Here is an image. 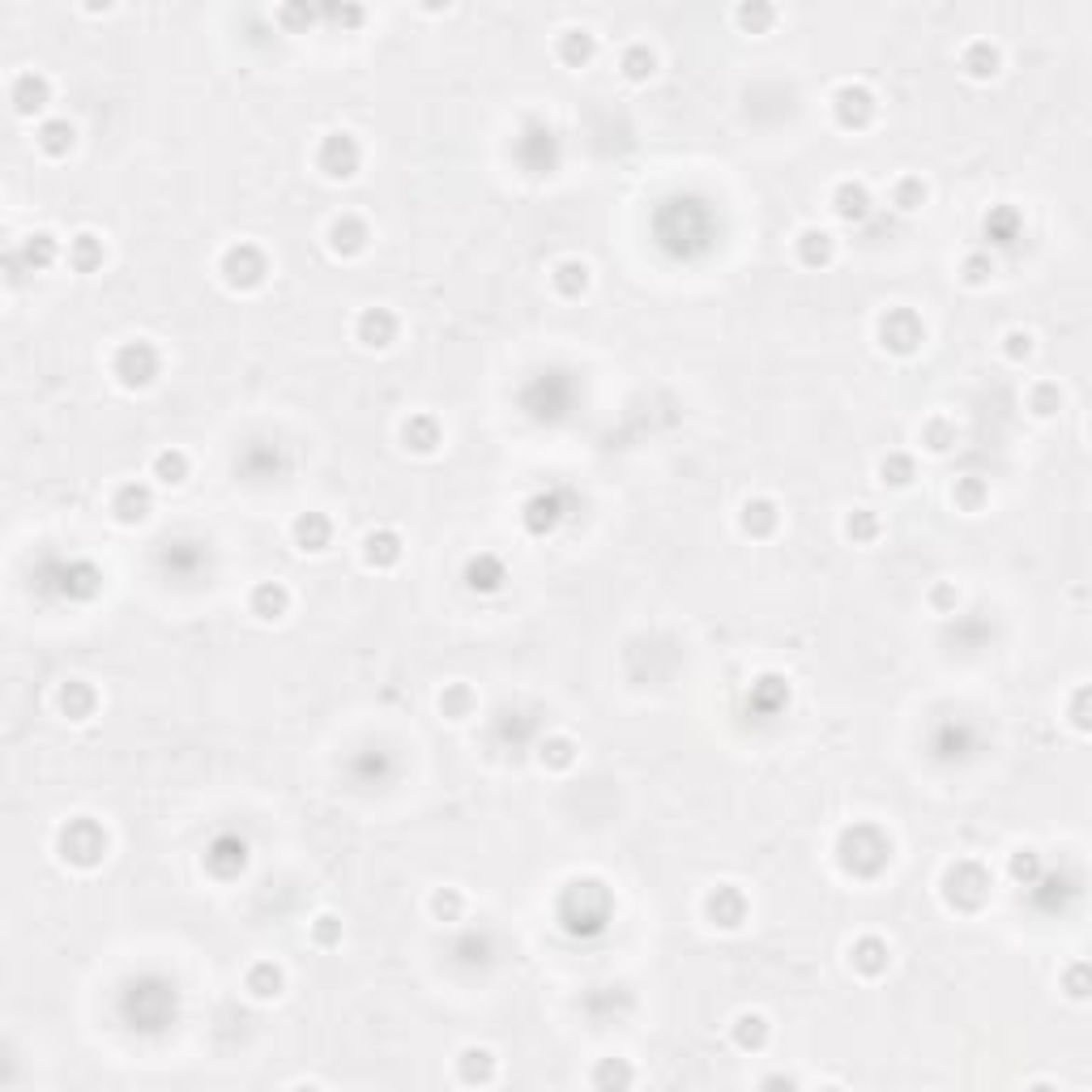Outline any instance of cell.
<instances>
[{
    "label": "cell",
    "mask_w": 1092,
    "mask_h": 1092,
    "mask_svg": "<svg viewBox=\"0 0 1092 1092\" xmlns=\"http://www.w3.org/2000/svg\"><path fill=\"white\" fill-rule=\"evenodd\" d=\"M837 853H840V867L853 870V875H880L892 858V845L880 828H867V824H862V828H850L840 837Z\"/></svg>",
    "instance_id": "obj_1"
},
{
    "label": "cell",
    "mask_w": 1092,
    "mask_h": 1092,
    "mask_svg": "<svg viewBox=\"0 0 1092 1092\" xmlns=\"http://www.w3.org/2000/svg\"><path fill=\"white\" fill-rule=\"evenodd\" d=\"M107 853V832L94 819H69L61 828V858L73 867H99Z\"/></svg>",
    "instance_id": "obj_2"
},
{
    "label": "cell",
    "mask_w": 1092,
    "mask_h": 1092,
    "mask_svg": "<svg viewBox=\"0 0 1092 1092\" xmlns=\"http://www.w3.org/2000/svg\"><path fill=\"white\" fill-rule=\"evenodd\" d=\"M265 273H269V265H265L261 248H253V243H235V248H226V256H223L226 286H235V291H253V286L265 282Z\"/></svg>",
    "instance_id": "obj_3"
},
{
    "label": "cell",
    "mask_w": 1092,
    "mask_h": 1092,
    "mask_svg": "<svg viewBox=\"0 0 1092 1092\" xmlns=\"http://www.w3.org/2000/svg\"><path fill=\"white\" fill-rule=\"evenodd\" d=\"M116 375H120L124 389H145L154 385V375H158V350H154L150 342H129L120 346V354H116Z\"/></svg>",
    "instance_id": "obj_4"
},
{
    "label": "cell",
    "mask_w": 1092,
    "mask_h": 1092,
    "mask_svg": "<svg viewBox=\"0 0 1092 1092\" xmlns=\"http://www.w3.org/2000/svg\"><path fill=\"white\" fill-rule=\"evenodd\" d=\"M880 342H883V350H892V354H913L926 342V329H921V321L909 307H896V312H888L880 321Z\"/></svg>",
    "instance_id": "obj_5"
},
{
    "label": "cell",
    "mask_w": 1092,
    "mask_h": 1092,
    "mask_svg": "<svg viewBox=\"0 0 1092 1092\" xmlns=\"http://www.w3.org/2000/svg\"><path fill=\"white\" fill-rule=\"evenodd\" d=\"M316 167H321L329 180H350V175L359 171V145H354V137H346V132L324 137L321 154H316Z\"/></svg>",
    "instance_id": "obj_6"
},
{
    "label": "cell",
    "mask_w": 1092,
    "mask_h": 1092,
    "mask_svg": "<svg viewBox=\"0 0 1092 1092\" xmlns=\"http://www.w3.org/2000/svg\"><path fill=\"white\" fill-rule=\"evenodd\" d=\"M961 888V900H951V905H961V909H977L981 900H986V892H990V875L977 867V862H961V867L948 870V892Z\"/></svg>",
    "instance_id": "obj_7"
},
{
    "label": "cell",
    "mask_w": 1092,
    "mask_h": 1092,
    "mask_svg": "<svg viewBox=\"0 0 1092 1092\" xmlns=\"http://www.w3.org/2000/svg\"><path fill=\"white\" fill-rule=\"evenodd\" d=\"M704 913H708V921H713V926H726V931H734V926H743V918H747V900H743L739 888L721 883V888L708 892Z\"/></svg>",
    "instance_id": "obj_8"
},
{
    "label": "cell",
    "mask_w": 1092,
    "mask_h": 1092,
    "mask_svg": "<svg viewBox=\"0 0 1092 1092\" xmlns=\"http://www.w3.org/2000/svg\"><path fill=\"white\" fill-rule=\"evenodd\" d=\"M832 112H837V120L845 124V129H862V124L875 116V99H870V90H862V86H840V90L832 94Z\"/></svg>",
    "instance_id": "obj_9"
},
{
    "label": "cell",
    "mask_w": 1092,
    "mask_h": 1092,
    "mask_svg": "<svg viewBox=\"0 0 1092 1092\" xmlns=\"http://www.w3.org/2000/svg\"><path fill=\"white\" fill-rule=\"evenodd\" d=\"M354 334H359V342H363V346L385 350V346L397 337V321L385 312V307H367V312L359 316V324H354Z\"/></svg>",
    "instance_id": "obj_10"
},
{
    "label": "cell",
    "mask_w": 1092,
    "mask_h": 1092,
    "mask_svg": "<svg viewBox=\"0 0 1092 1092\" xmlns=\"http://www.w3.org/2000/svg\"><path fill=\"white\" fill-rule=\"evenodd\" d=\"M13 107H18V116H34L48 107V77H39V73H21L18 81H13Z\"/></svg>",
    "instance_id": "obj_11"
},
{
    "label": "cell",
    "mask_w": 1092,
    "mask_h": 1092,
    "mask_svg": "<svg viewBox=\"0 0 1092 1092\" xmlns=\"http://www.w3.org/2000/svg\"><path fill=\"white\" fill-rule=\"evenodd\" d=\"M112 512L120 516L124 526H137V521H145V516H150V491H145V486H137V483L120 486V491H116V499H112Z\"/></svg>",
    "instance_id": "obj_12"
},
{
    "label": "cell",
    "mask_w": 1092,
    "mask_h": 1092,
    "mask_svg": "<svg viewBox=\"0 0 1092 1092\" xmlns=\"http://www.w3.org/2000/svg\"><path fill=\"white\" fill-rule=\"evenodd\" d=\"M291 534H294V546H299V551H324V546H329V516L304 512L291 526Z\"/></svg>",
    "instance_id": "obj_13"
},
{
    "label": "cell",
    "mask_w": 1092,
    "mask_h": 1092,
    "mask_svg": "<svg viewBox=\"0 0 1092 1092\" xmlns=\"http://www.w3.org/2000/svg\"><path fill=\"white\" fill-rule=\"evenodd\" d=\"M466 585L478 589V594H496L504 585V564L496 555H478L466 564Z\"/></svg>",
    "instance_id": "obj_14"
},
{
    "label": "cell",
    "mask_w": 1092,
    "mask_h": 1092,
    "mask_svg": "<svg viewBox=\"0 0 1092 1092\" xmlns=\"http://www.w3.org/2000/svg\"><path fill=\"white\" fill-rule=\"evenodd\" d=\"M329 248L342 256H354L367 248V226L359 223V218H337L334 226H329Z\"/></svg>",
    "instance_id": "obj_15"
},
{
    "label": "cell",
    "mask_w": 1092,
    "mask_h": 1092,
    "mask_svg": "<svg viewBox=\"0 0 1092 1092\" xmlns=\"http://www.w3.org/2000/svg\"><path fill=\"white\" fill-rule=\"evenodd\" d=\"M286 607H291V594H286L278 580H265V585L253 589V615L256 619H282Z\"/></svg>",
    "instance_id": "obj_16"
},
{
    "label": "cell",
    "mask_w": 1092,
    "mask_h": 1092,
    "mask_svg": "<svg viewBox=\"0 0 1092 1092\" xmlns=\"http://www.w3.org/2000/svg\"><path fill=\"white\" fill-rule=\"evenodd\" d=\"M223 862H231V870L239 875L243 862H248V845H243V840H235V837H218L210 845V853H205V867H210L213 875H223Z\"/></svg>",
    "instance_id": "obj_17"
},
{
    "label": "cell",
    "mask_w": 1092,
    "mask_h": 1092,
    "mask_svg": "<svg viewBox=\"0 0 1092 1092\" xmlns=\"http://www.w3.org/2000/svg\"><path fill=\"white\" fill-rule=\"evenodd\" d=\"M402 440H405V448H415V453H435V448H440V427H435V418L415 415L402 427Z\"/></svg>",
    "instance_id": "obj_18"
},
{
    "label": "cell",
    "mask_w": 1092,
    "mask_h": 1092,
    "mask_svg": "<svg viewBox=\"0 0 1092 1092\" xmlns=\"http://www.w3.org/2000/svg\"><path fill=\"white\" fill-rule=\"evenodd\" d=\"M837 213L845 223H867L870 218V197L862 184H840L837 188Z\"/></svg>",
    "instance_id": "obj_19"
},
{
    "label": "cell",
    "mask_w": 1092,
    "mask_h": 1092,
    "mask_svg": "<svg viewBox=\"0 0 1092 1092\" xmlns=\"http://www.w3.org/2000/svg\"><path fill=\"white\" fill-rule=\"evenodd\" d=\"M243 981H248V990H253L256 999H278V994H282V969L273 961H256Z\"/></svg>",
    "instance_id": "obj_20"
},
{
    "label": "cell",
    "mask_w": 1092,
    "mask_h": 1092,
    "mask_svg": "<svg viewBox=\"0 0 1092 1092\" xmlns=\"http://www.w3.org/2000/svg\"><path fill=\"white\" fill-rule=\"evenodd\" d=\"M397 555H402V542H397V534H389V529H380V534H367L363 538V559L372 567H389L397 564Z\"/></svg>",
    "instance_id": "obj_21"
},
{
    "label": "cell",
    "mask_w": 1092,
    "mask_h": 1092,
    "mask_svg": "<svg viewBox=\"0 0 1092 1092\" xmlns=\"http://www.w3.org/2000/svg\"><path fill=\"white\" fill-rule=\"evenodd\" d=\"M853 969L867 973V977H880V973L888 969V948H883L880 939L853 943Z\"/></svg>",
    "instance_id": "obj_22"
},
{
    "label": "cell",
    "mask_w": 1092,
    "mask_h": 1092,
    "mask_svg": "<svg viewBox=\"0 0 1092 1092\" xmlns=\"http://www.w3.org/2000/svg\"><path fill=\"white\" fill-rule=\"evenodd\" d=\"M799 261L802 265H828L832 261V235L828 231H802L799 235Z\"/></svg>",
    "instance_id": "obj_23"
},
{
    "label": "cell",
    "mask_w": 1092,
    "mask_h": 1092,
    "mask_svg": "<svg viewBox=\"0 0 1092 1092\" xmlns=\"http://www.w3.org/2000/svg\"><path fill=\"white\" fill-rule=\"evenodd\" d=\"M734 1042H739L743 1050H759V1045L769 1042V1020L759 1012H743L739 1020H734Z\"/></svg>",
    "instance_id": "obj_24"
},
{
    "label": "cell",
    "mask_w": 1092,
    "mask_h": 1092,
    "mask_svg": "<svg viewBox=\"0 0 1092 1092\" xmlns=\"http://www.w3.org/2000/svg\"><path fill=\"white\" fill-rule=\"evenodd\" d=\"M559 516H564V512H559V499L555 496H538L534 504L526 508V526L534 529V534H551V529L559 526Z\"/></svg>",
    "instance_id": "obj_25"
},
{
    "label": "cell",
    "mask_w": 1092,
    "mask_h": 1092,
    "mask_svg": "<svg viewBox=\"0 0 1092 1092\" xmlns=\"http://www.w3.org/2000/svg\"><path fill=\"white\" fill-rule=\"evenodd\" d=\"M69 265L77 273H90L102 265V243L94 239V235H77V239H69Z\"/></svg>",
    "instance_id": "obj_26"
},
{
    "label": "cell",
    "mask_w": 1092,
    "mask_h": 1092,
    "mask_svg": "<svg viewBox=\"0 0 1092 1092\" xmlns=\"http://www.w3.org/2000/svg\"><path fill=\"white\" fill-rule=\"evenodd\" d=\"M61 708L69 713L73 721H86V717H90V708H94V691L86 688V683H77V678H73V683H64V688H61Z\"/></svg>",
    "instance_id": "obj_27"
},
{
    "label": "cell",
    "mask_w": 1092,
    "mask_h": 1092,
    "mask_svg": "<svg viewBox=\"0 0 1092 1092\" xmlns=\"http://www.w3.org/2000/svg\"><path fill=\"white\" fill-rule=\"evenodd\" d=\"M743 529L756 538L772 534V529H777V508H772L769 499H751V504L743 508Z\"/></svg>",
    "instance_id": "obj_28"
},
{
    "label": "cell",
    "mask_w": 1092,
    "mask_h": 1092,
    "mask_svg": "<svg viewBox=\"0 0 1092 1092\" xmlns=\"http://www.w3.org/2000/svg\"><path fill=\"white\" fill-rule=\"evenodd\" d=\"M39 145H43V154H51V158L69 154L73 150V124L69 120H48L39 129Z\"/></svg>",
    "instance_id": "obj_29"
},
{
    "label": "cell",
    "mask_w": 1092,
    "mask_h": 1092,
    "mask_svg": "<svg viewBox=\"0 0 1092 1092\" xmlns=\"http://www.w3.org/2000/svg\"><path fill=\"white\" fill-rule=\"evenodd\" d=\"M56 253H61V248H56V239L43 231V235H31V239H26V248H21V261L31 265V269H48V265L56 261Z\"/></svg>",
    "instance_id": "obj_30"
},
{
    "label": "cell",
    "mask_w": 1092,
    "mask_h": 1092,
    "mask_svg": "<svg viewBox=\"0 0 1092 1092\" xmlns=\"http://www.w3.org/2000/svg\"><path fill=\"white\" fill-rule=\"evenodd\" d=\"M585 286H589V269L580 261H564L555 269V291L559 294H567V299H572V294H580Z\"/></svg>",
    "instance_id": "obj_31"
},
{
    "label": "cell",
    "mask_w": 1092,
    "mask_h": 1092,
    "mask_svg": "<svg viewBox=\"0 0 1092 1092\" xmlns=\"http://www.w3.org/2000/svg\"><path fill=\"white\" fill-rule=\"evenodd\" d=\"M184 474H188V457L184 453H158L154 457V478L158 483H167V486H175V483H184Z\"/></svg>",
    "instance_id": "obj_32"
},
{
    "label": "cell",
    "mask_w": 1092,
    "mask_h": 1092,
    "mask_svg": "<svg viewBox=\"0 0 1092 1092\" xmlns=\"http://www.w3.org/2000/svg\"><path fill=\"white\" fill-rule=\"evenodd\" d=\"M964 69L973 73V77H994V69H999V51L990 48V43H973L969 51H964Z\"/></svg>",
    "instance_id": "obj_33"
},
{
    "label": "cell",
    "mask_w": 1092,
    "mask_h": 1092,
    "mask_svg": "<svg viewBox=\"0 0 1092 1092\" xmlns=\"http://www.w3.org/2000/svg\"><path fill=\"white\" fill-rule=\"evenodd\" d=\"M491 1072H496V1058H491V1050H466L461 1054V1080L474 1084V1080H491Z\"/></svg>",
    "instance_id": "obj_34"
},
{
    "label": "cell",
    "mask_w": 1092,
    "mask_h": 1092,
    "mask_svg": "<svg viewBox=\"0 0 1092 1092\" xmlns=\"http://www.w3.org/2000/svg\"><path fill=\"white\" fill-rule=\"evenodd\" d=\"M559 56H564L567 64H585L589 56H594V39H589L585 31H567L564 39H559Z\"/></svg>",
    "instance_id": "obj_35"
},
{
    "label": "cell",
    "mask_w": 1092,
    "mask_h": 1092,
    "mask_svg": "<svg viewBox=\"0 0 1092 1092\" xmlns=\"http://www.w3.org/2000/svg\"><path fill=\"white\" fill-rule=\"evenodd\" d=\"M921 201H926V184L921 180H900L896 193H892V205H896L900 213H913Z\"/></svg>",
    "instance_id": "obj_36"
},
{
    "label": "cell",
    "mask_w": 1092,
    "mask_h": 1092,
    "mask_svg": "<svg viewBox=\"0 0 1092 1092\" xmlns=\"http://www.w3.org/2000/svg\"><path fill=\"white\" fill-rule=\"evenodd\" d=\"M880 478L883 483H892V486H909L913 483V461L909 457H883L880 461Z\"/></svg>",
    "instance_id": "obj_37"
},
{
    "label": "cell",
    "mask_w": 1092,
    "mask_h": 1092,
    "mask_svg": "<svg viewBox=\"0 0 1092 1092\" xmlns=\"http://www.w3.org/2000/svg\"><path fill=\"white\" fill-rule=\"evenodd\" d=\"M648 73H653V51H645V48H632L623 56V77L627 81H645Z\"/></svg>",
    "instance_id": "obj_38"
},
{
    "label": "cell",
    "mask_w": 1092,
    "mask_h": 1092,
    "mask_svg": "<svg viewBox=\"0 0 1092 1092\" xmlns=\"http://www.w3.org/2000/svg\"><path fill=\"white\" fill-rule=\"evenodd\" d=\"M845 534H850L853 542H870V538L880 534V521H875V516L862 508V512H853L850 521H845Z\"/></svg>",
    "instance_id": "obj_39"
},
{
    "label": "cell",
    "mask_w": 1092,
    "mask_h": 1092,
    "mask_svg": "<svg viewBox=\"0 0 1092 1092\" xmlns=\"http://www.w3.org/2000/svg\"><path fill=\"white\" fill-rule=\"evenodd\" d=\"M572 751H577V747H572V743H567V739H546V743H542V764H555V769H567V764L577 759V756H572Z\"/></svg>",
    "instance_id": "obj_40"
},
{
    "label": "cell",
    "mask_w": 1092,
    "mask_h": 1092,
    "mask_svg": "<svg viewBox=\"0 0 1092 1092\" xmlns=\"http://www.w3.org/2000/svg\"><path fill=\"white\" fill-rule=\"evenodd\" d=\"M431 913H435V918H444V921H457V913H461V896H457L453 888L435 892V896H431Z\"/></svg>",
    "instance_id": "obj_41"
},
{
    "label": "cell",
    "mask_w": 1092,
    "mask_h": 1092,
    "mask_svg": "<svg viewBox=\"0 0 1092 1092\" xmlns=\"http://www.w3.org/2000/svg\"><path fill=\"white\" fill-rule=\"evenodd\" d=\"M440 708H444L448 717H466V708H470V688H453V691H444V696H440Z\"/></svg>",
    "instance_id": "obj_42"
},
{
    "label": "cell",
    "mask_w": 1092,
    "mask_h": 1092,
    "mask_svg": "<svg viewBox=\"0 0 1092 1092\" xmlns=\"http://www.w3.org/2000/svg\"><path fill=\"white\" fill-rule=\"evenodd\" d=\"M921 440H926V444H931L935 453H943V448H951V431L939 423V418H935V423L926 427V431H921Z\"/></svg>",
    "instance_id": "obj_43"
},
{
    "label": "cell",
    "mask_w": 1092,
    "mask_h": 1092,
    "mask_svg": "<svg viewBox=\"0 0 1092 1092\" xmlns=\"http://www.w3.org/2000/svg\"><path fill=\"white\" fill-rule=\"evenodd\" d=\"M1007 354H1012V359H1029V354H1032V337L1029 334H1007Z\"/></svg>",
    "instance_id": "obj_44"
},
{
    "label": "cell",
    "mask_w": 1092,
    "mask_h": 1092,
    "mask_svg": "<svg viewBox=\"0 0 1092 1092\" xmlns=\"http://www.w3.org/2000/svg\"><path fill=\"white\" fill-rule=\"evenodd\" d=\"M986 273H990V265L981 261V256H973V261L964 265V278H969V282H986Z\"/></svg>",
    "instance_id": "obj_45"
},
{
    "label": "cell",
    "mask_w": 1092,
    "mask_h": 1092,
    "mask_svg": "<svg viewBox=\"0 0 1092 1092\" xmlns=\"http://www.w3.org/2000/svg\"><path fill=\"white\" fill-rule=\"evenodd\" d=\"M1012 870H1016V880H1032V870H1037V858H1032V853H1024V858H1016V862H1012Z\"/></svg>",
    "instance_id": "obj_46"
},
{
    "label": "cell",
    "mask_w": 1092,
    "mask_h": 1092,
    "mask_svg": "<svg viewBox=\"0 0 1092 1092\" xmlns=\"http://www.w3.org/2000/svg\"><path fill=\"white\" fill-rule=\"evenodd\" d=\"M334 935H337L334 918H321V921H316V939H321V943H334Z\"/></svg>",
    "instance_id": "obj_47"
}]
</instances>
